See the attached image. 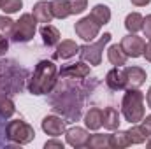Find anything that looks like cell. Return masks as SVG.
<instances>
[{"instance_id": "cell-8", "label": "cell", "mask_w": 151, "mask_h": 149, "mask_svg": "<svg viewBox=\"0 0 151 149\" xmlns=\"http://www.w3.org/2000/svg\"><path fill=\"white\" fill-rule=\"evenodd\" d=\"M40 126H42V132L46 135H51V137H60L65 133V121L58 116H46L42 121H40Z\"/></svg>"}, {"instance_id": "cell-4", "label": "cell", "mask_w": 151, "mask_h": 149, "mask_svg": "<svg viewBox=\"0 0 151 149\" xmlns=\"http://www.w3.org/2000/svg\"><path fill=\"white\" fill-rule=\"evenodd\" d=\"M5 137L7 140L16 142V144H28L35 139V132L23 119H12L5 126Z\"/></svg>"}, {"instance_id": "cell-30", "label": "cell", "mask_w": 151, "mask_h": 149, "mask_svg": "<svg viewBox=\"0 0 151 149\" xmlns=\"http://www.w3.org/2000/svg\"><path fill=\"white\" fill-rule=\"evenodd\" d=\"M44 148H46V149H51V148L63 149V148H65V144H63L62 140H56V139H53V140H47V142L44 144Z\"/></svg>"}, {"instance_id": "cell-26", "label": "cell", "mask_w": 151, "mask_h": 149, "mask_svg": "<svg viewBox=\"0 0 151 149\" xmlns=\"http://www.w3.org/2000/svg\"><path fill=\"white\" fill-rule=\"evenodd\" d=\"M12 32H14V21L9 16L2 14L0 16V35L2 37H12Z\"/></svg>"}, {"instance_id": "cell-32", "label": "cell", "mask_w": 151, "mask_h": 149, "mask_svg": "<svg viewBox=\"0 0 151 149\" xmlns=\"http://www.w3.org/2000/svg\"><path fill=\"white\" fill-rule=\"evenodd\" d=\"M7 51H9V42H7V37H2V35H0V56H4Z\"/></svg>"}, {"instance_id": "cell-34", "label": "cell", "mask_w": 151, "mask_h": 149, "mask_svg": "<svg viewBox=\"0 0 151 149\" xmlns=\"http://www.w3.org/2000/svg\"><path fill=\"white\" fill-rule=\"evenodd\" d=\"M132 2V5H135V7H146L148 4H151V0H130Z\"/></svg>"}, {"instance_id": "cell-18", "label": "cell", "mask_w": 151, "mask_h": 149, "mask_svg": "<svg viewBox=\"0 0 151 149\" xmlns=\"http://www.w3.org/2000/svg\"><path fill=\"white\" fill-rule=\"evenodd\" d=\"M84 125L88 130H100L102 128V109L99 107H91L84 116Z\"/></svg>"}, {"instance_id": "cell-28", "label": "cell", "mask_w": 151, "mask_h": 149, "mask_svg": "<svg viewBox=\"0 0 151 149\" xmlns=\"http://www.w3.org/2000/svg\"><path fill=\"white\" fill-rule=\"evenodd\" d=\"M70 14H83L88 9V0H69Z\"/></svg>"}, {"instance_id": "cell-25", "label": "cell", "mask_w": 151, "mask_h": 149, "mask_svg": "<svg viewBox=\"0 0 151 149\" xmlns=\"http://www.w3.org/2000/svg\"><path fill=\"white\" fill-rule=\"evenodd\" d=\"M128 132V137H130V142L132 144H142V142H146V139H148V135H146V132H144V128L141 126V125H134L130 130H127Z\"/></svg>"}, {"instance_id": "cell-33", "label": "cell", "mask_w": 151, "mask_h": 149, "mask_svg": "<svg viewBox=\"0 0 151 149\" xmlns=\"http://www.w3.org/2000/svg\"><path fill=\"white\" fill-rule=\"evenodd\" d=\"M142 56L146 58V62H150L151 63V39L144 44V51H142Z\"/></svg>"}, {"instance_id": "cell-36", "label": "cell", "mask_w": 151, "mask_h": 149, "mask_svg": "<svg viewBox=\"0 0 151 149\" xmlns=\"http://www.w3.org/2000/svg\"><path fill=\"white\" fill-rule=\"evenodd\" d=\"M146 146H148V148H150V149H151V140H150V142H148V144H146Z\"/></svg>"}, {"instance_id": "cell-19", "label": "cell", "mask_w": 151, "mask_h": 149, "mask_svg": "<svg viewBox=\"0 0 151 149\" xmlns=\"http://www.w3.org/2000/svg\"><path fill=\"white\" fill-rule=\"evenodd\" d=\"M90 16H91L100 27H104V25H107V23L111 21V9H109L107 5H104V4H97V5L91 9Z\"/></svg>"}, {"instance_id": "cell-17", "label": "cell", "mask_w": 151, "mask_h": 149, "mask_svg": "<svg viewBox=\"0 0 151 149\" xmlns=\"http://www.w3.org/2000/svg\"><path fill=\"white\" fill-rule=\"evenodd\" d=\"M107 60L111 62V65H114V67H123V65L127 63L128 56L125 54V51L121 49L119 44H113V46H109V49H107Z\"/></svg>"}, {"instance_id": "cell-37", "label": "cell", "mask_w": 151, "mask_h": 149, "mask_svg": "<svg viewBox=\"0 0 151 149\" xmlns=\"http://www.w3.org/2000/svg\"><path fill=\"white\" fill-rule=\"evenodd\" d=\"M2 2H4V0H0V4H2Z\"/></svg>"}, {"instance_id": "cell-11", "label": "cell", "mask_w": 151, "mask_h": 149, "mask_svg": "<svg viewBox=\"0 0 151 149\" xmlns=\"http://www.w3.org/2000/svg\"><path fill=\"white\" fill-rule=\"evenodd\" d=\"M106 84H107V88H111L113 91H121V90H125V88H127V82H125L123 69H121V67L111 69V70L106 74Z\"/></svg>"}, {"instance_id": "cell-31", "label": "cell", "mask_w": 151, "mask_h": 149, "mask_svg": "<svg viewBox=\"0 0 151 149\" xmlns=\"http://www.w3.org/2000/svg\"><path fill=\"white\" fill-rule=\"evenodd\" d=\"M142 128H144V132H146V135H148V139L151 137V114L150 116H146V117H142V125H141Z\"/></svg>"}, {"instance_id": "cell-15", "label": "cell", "mask_w": 151, "mask_h": 149, "mask_svg": "<svg viewBox=\"0 0 151 149\" xmlns=\"http://www.w3.org/2000/svg\"><path fill=\"white\" fill-rule=\"evenodd\" d=\"M40 37H42V42L47 46V47H53V46H56L58 42H60V30L56 28V27H53V25H42L40 27Z\"/></svg>"}, {"instance_id": "cell-1", "label": "cell", "mask_w": 151, "mask_h": 149, "mask_svg": "<svg viewBox=\"0 0 151 149\" xmlns=\"http://www.w3.org/2000/svg\"><path fill=\"white\" fill-rule=\"evenodd\" d=\"M56 75H58V69L51 60H40L34 74L28 81V91L32 95H47L53 91V88L56 86Z\"/></svg>"}, {"instance_id": "cell-22", "label": "cell", "mask_w": 151, "mask_h": 149, "mask_svg": "<svg viewBox=\"0 0 151 149\" xmlns=\"http://www.w3.org/2000/svg\"><path fill=\"white\" fill-rule=\"evenodd\" d=\"M51 11H53V16L58 18V19L69 18V16H70L69 0H53V2H51Z\"/></svg>"}, {"instance_id": "cell-20", "label": "cell", "mask_w": 151, "mask_h": 149, "mask_svg": "<svg viewBox=\"0 0 151 149\" xmlns=\"http://www.w3.org/2000/svg\"><path fill=\"white\" fill-rule=\"evenodd\" d=\"M132 146L130 142V137H128V132H123V130H118L116 133L109 135V148L113 149H123Z\"/></svg>"}, {"instance_id": "cell-14", "label": "cell", "mask_w": 151, "mask_h": 149, "mask_svg": "<svg viewBox=\"0 0 151 149\" xmlns=\"http://www.w3.org/2000/svg\"><path fill=\"white\" fill-rule=\"evenodd\" d=\"M77 53H79V46L76 44L74 40L65 39V40H62V42H58V44H56L55 58H58V60H69V58L76 56Z\"/></svg>"}, {"instance_id": "cell-27", "label": "cell", "mask_w": 151, "mask_h": 149, "mask_svg": "<svg viewBox=\"0 0 151 149\" xmlns=\"http://www.w3.org/2000/svg\"><path fill=\"white\" fill-rule=\"evenodd\" d=\"M23 7V0H4L0 4V11H4V14H14Z\"/></svg>"}, {"instance_id": "cell-5", "label": "cell", "mask_w": 151, "mask_h": 149, "mask_svg": "<svg viewBox=\"0 0 151 149\" xmlns=\"http://www.w3.org/2000/svg\"><path fill=\"white\" fill-rule=\"evenodd\" d=\"M37 30V19L34 18V14L25 12L19 16L18 21H14V32H12V40L14 42H28L32 40Z\"/></svg>"}, {"instance_id": "cell-7", "label": "cell", "mask_w": 151, "mask_h": 149, "mask_svg": "<svg viewBox=\"0 0 151 149\" xmlns=\"http://www.w3.org/2000/svg\"><path fill=\"white\" fill-rule=\"evenodd\" d=\"M144 44H146V42L142 40V37H139V35H135V34L125 35V37L121 39V42H119L121 49L125 51V54H127L128 58H139V56H142Z\"/></svg>"}, {"instance_id": "cell-16", "label": "cell", "mask_w": 151, "mask_h": 149, "mask_svg": "<svg viewBox=\"0 0 151 149\" xmlns=\"http://www.w3.org/2000/svg\"><path fill=\"white\" fill-rule=\"evenodd\" d=\"M119 112L116 111L114 107H106L102 111V126L106 130H118L119 128Z\"/></svg>"}, {"instance_id": "cell-10", "label": "cell", "mask_w": 151, "mask_h": 149, "mask_svg": "<svg viewBox=\"0 0 151 149\" xmlns=\"http://www.w3.org/2000/svg\"><path fill=\"white\" fill-rule=\"evenodd\" d=\"M88 132L81 126H72L69 130H65V139H67V144L72 146V148L79 149V148H84L86 142H88Z\"/></svg>"}, {"instance_id": "cell-2", "label": "cell", "mask_w": 151, "mask_h": 149, "mask_svg": "<svg viewBox=\"0 0 151 149\" xmlns=\"http://www.w3.org/2000/svg\"><path fill=\"white\" fill-rule=\"evenodd\" d=\"M121 114L130 125H137L144 117V95L139 88H127L121 100Z\"/></svg>"}, {"instance_id": "cell-3", "label": "cell", "mask_w": 151, "mask_h": 149, "mask_svg": "<svg viewBox=\"0 0 151 149\" xmlns=\"http://www.w3.org/2000/svg\"><path fill=\"white\" fill-rule=\"evenodd\" d=\"M111 37L113 35L109 32H106L97 42H88L84 46H79V56H81V60L86 62V63H90L91 67L100 65V62H102V51L109 44Z\"/></svg>"}, {"instance_id": "cell-23", "label": "cell", "mask_w": 151, "mask_h": 149, "mask_svg": "<svg viewBox=\"0 0 151 149\" xmlns=\"http://www.w3.org/2000/svg\"><path fill=\"white\" fill-rule=\"evenodd\" d=\"M86 148L90 149H106L109 148V135H102V133H95L88 137Z\"/></svg>"}, {"instance_id": "cell-24", "label": "cell", "mask_w": 151, "mask_h": 149, "mask_svg": "<svg viewBox=\"0 0 151 149\" xmlns=\"http://www.w3.org/2000/svg\"><path fill=\"white\" fill-rule=\"evenodd\" d=\"M14 112H16L14 102H12L7 95L0 93V116H2V117H11Z\"/></svg>"}, {"instance_id": "cell-6", "label": "cell", "mask_w": 151, "mask_h": 149, "mask_svg": "<svg viewBox=\"0 0 151 149\" xmlns=\"http://www.w3.org/2000/svg\"><path fill=\"white\" fill-rule=\"evenodd\" d=\"M100 28H102V27H100L91 16H84V18H81L79 21H76V25H74L76 35L81 37L83 40H86V42H93L95 37H99Z\"/></svg>"}, {"instance_id": "cell-29", "label": "cell", "mask_w": 151, "mask_h": 149, "mask_svg": "<svg viewBox=\"0 0 151 149\" xmlns=\"http://www.w3.org/2000/svg\"><path fill=\"white\" fill-rule=\"evenodd\" d=\"M142 32H144V37L151 39V14H148L144 18V23H142Z\"/></svg>"}, {"instance_id": "cell-12", "label": "cell", "mask_w": 151, "mask_h": 149, "mask_svg": "<svg viewBox=\"0 0 151 149\" xmlns=\"http://www.w3.org/2000/svg\"><path fill=\"white\" fill-rule=\"evenodd\" d=\"M32 14L37 19V23H44V25L51 23L53 18H55L53 16V11H51V2H47V0H39L37 4L34 5Z\"/></svg>"}, {"instance_id": "cell-35", "label": "cell", "mask_w": 151, "mask_h": 149, "mask_svg": "<svg viewBox=\"0 0 151 149\" xmlns=\"http://www.w3.org/2000/svg\"><path fill=\"white\" fill-rule=\"evenodd\" d=\"M146 102H148V107L151 109V86H150V90H148V95H146Z\"/></svg>"}, {"instance_id": "cell-13", "label": "cell", "mask_w": 151, "mask_h": 149, "mask_svg": "<svg viewBox=\"0 0 151 149\" xmlns=\"http://www.w3.org/2000/svg\"><path fill=\"white\" fill-rule=\"evenodd\" d=\"M60 75L62 77H69V79H83V77L90 75V67L84 62L70 63V65H65L60 70Z\"/></svg>"}, {"instance_id": "cell-9", "label": "cell", "mask_w": 151, "mask_h": 149, "mask_svg": "<svg viewBox=\"0 0 151 149\" xmlns=\"http://www.w3.org/2000/svg\"><path fill=\"white\" fill-rule=\"evenodd\" d=\"M123 74H125L127 88H141L146 82V79H148L146 70L142 67H125Z\"/></svg>"}, {"instance_id": "cell-21", "label": "cell", "mask_w": 151, "mask_h": 149, "mask_svg": "<svg viewBox=\"0 0 151 149\" xmlns=\"http://www.w3.org/2000/svg\"><path fill=\"white\" fill-rule=\"evenodd\" d=\"M142 23H144V16L139 12H130L125 18V28L128 30V34H137L139 30H142Z\"/></svg>"}]
</instances>
